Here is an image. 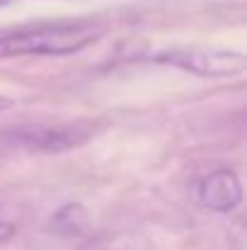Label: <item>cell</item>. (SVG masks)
Masks as SVG:
<instances>
[{
	"mask_svg": "<svg viewBox=\"0 0 247 250\" xmlns=\"http://www.w3.org/2000/svg\"><path fill=\"white\" fill-rule=\"evenodd\" d=\"M102 37V27L90 20L46 22L0 37V59L7 56H66L92 46Z\"/></svg>",
	"mask_w": 247,
	"mask_h": 250,
	"instance_id": "1",
	"label": "cell"
},
{
	"mask_svg": "<svg viewBox=\"0 0 247 250\" xmlns=\"http://www.w3.org/2000/svg\"><path fill=\"white\" fill-rule=\"evenodd\" d=\"M155 63H170L182 71L206 76V78H226L235 76L245 68V54L233 49H206V46H172L151 56Z\"/></svg>",
	"mask_w": 247,
	"mask_h": 250,
	"instance_id": "2",
	"label": "cell"
},
{
	"mask_svg": "<svg viewBox=\"0 0 247 250\" xmlns=\"http://www.w3.org/2000/svg\"><path fill=\"white\" fill-rule=\"evenodd\" d=\"M92 136V124H58V126H22L7 134L12 146L39 153H63L82 146Z\"/></svg>",
	"mask_w": 247,
	"mask_h": 250,
	"instance_id": "3",
	"label": "cell"
},
{
	"mask_svg": "<svg viewBox=\"0 0 247 250\" xmlns=\"http://www.w3.org/2000/svg\"><path fill=\"white\" fill-rule=\"evenodd\" d=\"M199 202L206 209L218 211V214L233 211L243 202V187H240L238 175L228 167H221L206 175L199 182Z\"/></svg>",
	"mask_w": 247,
	"mask_h": 250,
	"instance_id": "4",
	"label": "cell"
},
{
	"mask_svg": "<svg viewBox=\"0 0 247 250\" xmlns=\"http://www.w3.org/2000/svg\"><path fill=\"white\" fill-rule=\"evenodd\" d=\"M51 231L58 233V236H80V233H85L87 231V209L78 202L63 204L51 216Z\"/></svg>",
	"mask_w": 247,
	"mask_h": 250,
	"instance_id": "5",
	"label": "cell"
},
{
	"mask_svg": "<svg viewBox=\"0 0 247 250\" xmlns=\"http://www.w3.org/2000/svg\"><path fill=\"white\" fill-rule=\"evenodd\" d=\"M12 233H15V226L7 221H0V241H7Z\"/></svg>",
	"mask_w": 247,
	"mask_h": 250,
	"instance_id": "6",
	"label": "cell"
},
{
	"mask_svg": "<svg viewBox=\"0 0 247 250\" xmlns=\"http://www.w3.org/2000/svg\"><path fill=\"white\" fill-rule=\"evenodd\" d=\"M12 104H15V100H12V97H5V95H0V112L10 109Z\"/></svg>",
	"mask_w": 247,
	"mask_h": 250,
	"instance_id": "7",
	"label": "cell"
},
{
	"mask_svg": "<svg viewBox=\"0 0 247 250\" xmlns=\"http://www.w3.org/2000/svg\"><path fill=\"white\" fill-rule=\"evenodd\" d=\"M12 0H0V7H5V5H10Z\"/></svg>",
	"mask_w": 247,
	"mask_h": 250,
	"instance_id": "8",
	"label": "cell"
}]
</instances>
